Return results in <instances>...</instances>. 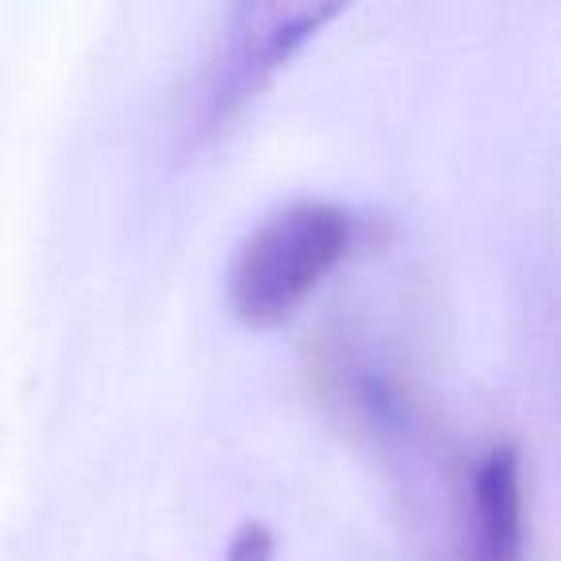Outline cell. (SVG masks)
Segmentation results:
<instances>
[{"label": "cell", "mask_w": 561, "mask_h": 561, "mask_svg": "<svg viewBox=\"0 0 561 561\" xmlns=\"http://www.w3.org/2000/svg\"><path fill=\"white\" fill-rule=\"evenodd\" d=\"M354 216L331 201H289L239 242L227 270V305L250 331H270L346 262Z\"/></svg>", "instance_id": "6da1fadb"}, {"label": "cell", "mask_w": 561, "mask_h": 561, "mask_svg": "<svg viewBox=\"0 0 561 561\" xmlns=\"http://www.w3.org/2000/svg\"><path fill=\"white\" fill-rule=\"evenodd\" d=\"M335 16H343V4H293V0L234 4L201 85L196 112L204 131L219 135L231 127Z\"/></svg>", "instance_id": "7a4b0ae2"}, {"label": "cell", "mask_w": 561, "mask_h": 561, "mask_svg": "<svg viewBox=\"0 0 561 561\" xmlns=\"http://www.w3.org/2000/svg\"><path fill=\"white\" fill-rule=\"evenodd\" d=\"M477 512V550L481 561H519L523 558V496H519V458L512 446H496L481 458L473 477Z\"/></svg>", "instance_id": "3957f363"}, {"label": "cell", "mask_w": 561, "mask_h": 561, "mask_svg": "<svg viewBox=\"0 0 561 561\" xmlns=\"http://www.w3.org/2000/svg\"><path fill=\"white\" fill-rule=\"evenodd\" d=\"M277 558V542H273V530L265 523L250 519L234 530L231 546H227V561H273Z\"/></svg>", "instance_id": "277c9868"}]
</instances>
